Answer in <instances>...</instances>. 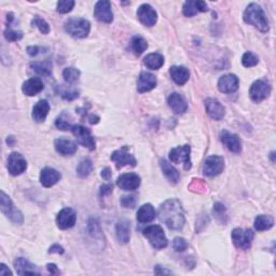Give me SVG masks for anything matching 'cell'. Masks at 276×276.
I'll use <instances>...</instances> for the list:
<instances>
[{
    "label": "cell",
    "instance_id": "1",
    "mask_svg": "<svg viewBox=\"0 0 276 276\" xmlns=\"http://www.w3.org/2000/svg\"><path fill=\"white\" fill-rule=\"evenodd\" d=\"M159 216L162 222L171 230H182L184 226L185 219L182 203L176 199L165 201L160 207Z\"/></svg>",
    "mask_w": 276,
    "mask_h": 276
},
{
    "label": "cell",
    "instance_id": "2",
    "mask_svg": "<svg viewBox=\"0 0 276 276\" xmlns=\"http://www.w3.org/2000/svg\"><path fill=\"white\" fill-rule=\"evenodd\" d=\"M243 18L247 24L255 26L257 30L262 32H267L270 30L268 20L266 18V14H264L262 8L255 2L247 5Z\"/></svg>",
    "mask_w": 276,
    "mask_h": 276
},
{
    "label": "cell",
    "instance_id": "3",
    "mask_svg": "<svg viewBox=\"0 0 276 276\" xmlns=\"http://www.w3.org/2000/svg\"><path fill=\"white\" fill-rule=\"evenodd\" d=\"M64 27L70 36L75 38H84L89 35L91 24L89 21L82 18H70L66 21Z\"/></svg>",
    "mask_w": 276,
    "mask_h": 276
},
{
    "label": "cell",
    "instance_id": "4",
    "mask_svg": "<svg viewBox=\"0 0 276 276\" xmlns=\"http://www.w3.org/2000/svg\"><path fill=\"white\" fill-rule=\"evenodd\" d=\"M143 234L145 238L149 241L151 246L155 249L165 248L168 244L164 231H163V229L160 226H157V224L148 226L143 231Z\"/></svg>",
    "mask_w": 276,
    "mask_h": 276
},
{
    "label": "cell",
    "instance_id": "5",
    "mask_svg": "<svg viewBox=\"0 0 276 276\" xmlns=\"http://www.w3.org/2000/svg\"><path fill=\"white\" fill-rule=\"evenodd\" d=\"M191 147L189 145L179 146L171 150L170 152V159L175 164H183L185 171H189L192 167L191 163Z\"/></svg>",
    "mask_w": 276,
    "mask_h": 276
},
{
    "label": "cell",
    "instance_id": "6",
    "mask_svg": "<svg viewBox=\"0 0 276 276\" xmlns=\"http://www.w3.org/2000/svg\"><path fill=\"white\" fill-rule=\"evenodd\" d=\"M0 202H1V212L7 216V218H9L11 221L16 224L23 223L24 218L23 215H22V213L13 205L12 201H11V199L3 191H1Z\"/></svg>",
    "mask_w": 276,
    "mask_h": 276
},
{
    "label": "cell",
    "instance_id": "7",
    "mask_svg": "<svg viewBox=\"0 0 276 276\" xmlns=\"http://www.w3.org/2000/svg\"><path fill=\"white\" fill-rule=\"evenodd\" d=\"M70 131L72 134H74V136L77 138L78 143L82 145L83 147H86L91 151L96 148V143H95V139L92 136L91 131H90L89 128L84 127L82 125L75 124V125H72Z\"/></svg>",
    "mask_w": 276,
    "mask_h": 276
},
{
    "label": "cell",
    "instance_id": "8",
    "mask_svg": "<svg viewBox=\"0 0 276 276\" xmlns=\"http://www.w3.org/2000/svg\"><path fill=\"white\" fill-rule=\"evenodd\" d=\"M232 240L234 245L240 249L248 250L251 247L253 240V232L251 230H243L236 228L232 231Z\"/></svg>",
    "mask_w": 276,
    "mask_h": 276
},
{
    "label": "cell",
    "instance_id": "9",
    "mask_svg": "<svg viewBox=\"0 0 276 276\" xmlns=\"http://www.w3.org/2000/svg\"><path fill=\"white\" fill-rule=\"evenodd\" d=\"M224 170V160L219 155H211L205 160L203 166V173L208 177H215L220 175Z\"/></svg>",
    "mask_w": 276,
    "mask_h": 276
},
{
    "label": "cell",
    "instance_id": "10",
    "mask_svg": "<svg viewBox=\"0 0 276 276\" xmlns=\"http://www.w3.org/2000/svg\"><path fill=\"white\" fill-rule=\"evenodd\" d=\"M271 93V86L266 80H257L251 84L249 95L255 103H260Z\"/></svg>",
    "mask_w": 276,
    "mask_h": 276
},
{
    "label": "cell",
    "instance_id": "11",
    "mask_svg": "<svg viewBox=\"0 0 276 276\" xmlns=\"http://www.w3.org/2000/svg\"><path fill=\"white\" fill-rule=\"evenodd\" d=\"M111 161L116 163L117 168H122L127 165L136 166L137 164L136 159H135L134 155L129 153L127 146H124V147H122L121 149L112 152Z\"/></svg>",
    "mask_w": 276,
    "mask_h": 276
},
{
    "label": "cell",
    "instance_id": "12",
    "mask_svg": "<svg viewBox=\"0 0 276 276\" xmlns=\"http://www.w3.org/2000/svg\"><path fill=\"white\" fill-rule=\"evenodd\" d=\"M27 168V162L24 156L18 152H12L8 157V171L12 176H19Z\"/></svg>",
    "mask_w": 276,
    "mask_h": 276
},
{
    "label": "cell",
    "instance_id": "13",
    "mask_svg": "<svg viewBox=\"0 0 276 276\" xmlns=\"http://www.w3.org/2000/svg\"><path fill=\"white\" fill-rule=\"evenodd\" d=\"M76 220V212L72 208L66 207L59 213L58 217H56V224L61 230H67L75 226Z\"/></svg>",
    "mask_w": 276,
    "mask_h": 276
},
{
    "label": "cell",
    "instance_id": "14",
    "mask_svg": "<svg viewBox=\"0 0 276 276\" xmlns=\"http://www.w3.org/2000/svg\"><path fill=\"white\" fill-rule=\"evenodd\" d=\"M137 18L145 26L152 27L156 23L157 14L150 4L144 3L137 10Z\"/></svg>",
    "mask_w": 276,
    "mask_h": 276
},
{
    "label": "cell",
    "instance_id": "15",
    "mask_svg": "<svg viewBox=\"0 0 276 276\" xmlns=\"http://www.w3.org/2000/svg\"><path fill=\"white\" fill-rule=\"evenodd\" d=\"M94 15L96 20L103 23H111L114 20V14L111 11V3L107 0H100L96 2L94 9Z\"/></svg>",
    "mask_w": 276,
    "mask_h": 276
},
{
    "label": "cell",
    "instance_id": "16",
    "mask_svg": "<svg viewBox=\"0 0 276 276\" xmlns=\"http://www.w3.org/2000/svg\"><path fill=\"white\" fill-rule=\"evenodd\" d=\"M118 187L125 191L136 190L140 185V177L135 173L123 174L117 179Z\"/></svg>",
    "mask_w": 276,
    "mask_h": 276
},
{
    "label": "cell",
    "instance_id": "17",
    "mask_svg": "<svg viewBox=\"0 0 276 276\" xmlns=\"http://www.w3.org/2000/svg\"><path fill=\"white\" fill-rule=\"evenodd\" d=\"M205 108L208 116L214 120H221L226 115V109L220 101L215 98H207L205 100Z\"/></svg>",
    "mask_w": 276,
    "mask_h": 276
},
{
    "label": "cell",
    "instance_id": "18",
    "mask_svg": "<svg viewBox=\"0 0 276 276\" xmlns=\"http://www.w3.org/2000/svg\"><path fill=\"white\" fill-rule=\"evenodd\" d=\"M218 89L222 93H234L239 89V78L232 74L222 76L218 81Z\"/></svg>",
    "mask_w": 276,
    "mask_h": 276
},
{
    "label": "cell",
    "instance_id": "19",
    "mask_svg": "<svg viewBox=\"0 0 276 276\" xmlns=\"http://www.w3.org/2000/svg\"><path fill=\"white\" fill-rule=\"evenodd\" d=\"M156 87V78L150 72L144 71L139 75L137 80V91L139 93H146L153 90Z\"/></svg>",
    "mask_w": 276,
    "mask_h": 276
},
{
    "label": "cell",
    "instance_id": "20",
    "mask_svg": "<svg viewBox=\"0 0 276 276\" xmlns=\"http://www.w3.org/2000/svg\"><path fill=\"white\" fill-rule=\"evenodd\" d=\"M220 139H221V143L226 146L231 152L239 153V152L242 151L241 140L236 134H231L230 132L224 129V131H222L220 134Z\"/></svg>",
    "mask_w": 276,
    "mask_h": 276
},
{
    "label": "cell",
    "instance_id": "21",
    "mask_svg": "<svg viewBox=\"0 0 276 276\" xmlns=\"http://www.w3.org/2000/svg\"><path fill=\"white\" fill-rule=\"evenodd\" d=\"M168 105H170L172 110L178 115L184 114L188 109L187 100L179 93H172L170 95V97H168Z\"/></svg>",
    "mask_w": 276,
    "mask_h": 276
},
{
    "label": "cell",
    "instance_id": "22",
    "mask_svg": "<svg viewBox=\"0 0 276 276\" xmlns=\"http://www.w3.org/2000/svg\"><path fill=\"white\" fill-rule=\"evenodd\" d=\"M54 147H55V150L58 151L60 154L65 155V156L72 155L74 153H76V151H77L76 143L72 142V140L65 139V138L56 139L54 142Z\"/></svg>",
    "mask_w": 276,
    "mask_h": 276
},
{
    "label": "cell",
    "instance_id": "23",
    "mask_svg": "<svg viewBox=\"0 0 276 276\" xmlns=\"http://www.w3.org/2000/svg\"><path fill=\"white\" fill-rule=\"evenodd\" d=\"M61 174L54 170V168L51 167H46L43 168L40 174V183L46 188H50L54 185L55 184H58L61 179Z\"/></svg>",
    "mask_w": 276,
    "mask_h": 276
},
{
    "label": "cell",
    "instance_id": "24",
    "mask_svg": "<svg viewBox=\"0 0 276 276\" xmlns=\"http://www.w3.org/2000/svg\"><path fill=\"white\" fill-rule=\"evenodd\" d=\"M14 268L15 271L19 275H38L39 272L37 271L36 266H33L25 258H16L14 260Z\"/></svg>",
    "mask_w": 276,
    "mask_h": 276
},
{
    "label": "cell",
    "instance_id": "25",
    "mask_svg": "<svg viewBox=\"0 0 276 276\" xmlns=\"http://www.w3.org/2000/svg\"><path fill=\"white\" fill-rule=\"evenodd\" d=\"M43 88V82L40 78H31L23 83L22 91L27 96H35L36 94L42 91Z\"/></svg>",
    "mask_w": 276,
    "mask_h": 276
},
{
    "label": "cell",
    "instance_id": "26",
    "mask_svg": "<svg viewBox=\"0 0 276 276\" xmlns=\"http://www.w3.org/2000/svg\"><path fill=\"white\" fill-rule=\"evenodd\" d=\"M207 10V4L204 1H199V0H196V1L190 0V1L184 2V14L188 18H191V16L199 12H206Z\"/></svg>",
    "mask_w": 276,
    "mask_h": 276
},
{
    "label": "cell",
    "instance_id": "27",
    "mask_svg": "<svg viewBox=\"0 0 276 276\" xmlns=\"http://www.w3.org/2000/svg\"><path fill=\"white\" fill-rule=\"evenodd\" d=\"M49 111H50V105L48 103V100L46 99L39 100L32 108V119L38 123L43 122L46 120Z\"/></svg>",
    "mask_w": 276,
    "mask_h": 276
},
{
    "label": "cell",
    "instance_id": "28",
    "mask_svg": "<svg viewBox=\"0 0 276 276\" xmlns=\"http://www.w3.org/2000/svg\"><path fill=\"white\" fill-rule=\"evenodd\" d=\"M171 77L178 86H184V84L189 80L190 72L184 66H173L170 69Z\"/></svg>",
    "mask_w": 276,
    "mask_h": 276
},
{
    "label": "cell",
    "instance_id": "29",
    "mask_svg": "<svg viewBox=\"0 0 276 276\" xmlns=\"http://www.w3.org/2000/svg\"><path fill=\"white\" fill-rule=\"evenodd\" d=\"M117 239L121 244H127L131 239V226L127 220H121L116 227Z\"/></svg>",
    "mask_w": 276,
    "mask_h": 276
},
{
    "label": "cell",
    "instance_id": "30",
    "mask_svg": "<svg viewBox=\"0 0 276 276\" xmlns=\"http://www.w3.org/2000/svg\"><path fill=\"white\" fill-rule=\"evenodd\" d=\"M155 218V211L151 204H145L139 207L137 212V220L140 223L151 222Z\"/></svg>",
    "mask_w": 276,
    "mask_h": 276
},
{
    "label": "cell",
    "instance_id": "31",
    "mask_svg": "<svg viewBox=\"0 0 276 276\" xmlns=\"http://www.w3.org/2000/svg\"><path fill=\"white\" fill-rule=\"evenodd\" d=\"M160 165L163 173H164V175L166 176V178L170 180V183L173 184H176L179 182V173L176 170L175 167H173L170 163H168L166 160L164 159H161L160 160Z\"/></svg>",
    "mask_w": 276,
    "mask_h": 276
},
{
    "label": "cell",
    "instance_id": "32",
    "mask_svg": "<svg viewBox=\"0 0 276 276\" xmlns=\"http://www.w3.org/2000/svg\"><path fill=\"white\" fill-rule=\"evenodd\" d=\"M145 65L148 67L149 69H159L164 64V58L160 53H151L146 56L144 60Z\"/></svg>",
    "mask_w": 276,
    "mask_h": 276
},
{
    "label": "cell",
    "instance_id": "33",
    "mask_svg": "<svg viewBox=\"0 0 276 276\" xmlns=\"http://www.w3.org/2000/svg\"><path fill=\"white\" fill-rule=\"evenodd\" d=\"M274 226V219L271 216L260 215L255 220V229L257 231H266L270 230Z\"/></svg>",
    "mask_w": 276,
    "mask_h": 276
},
{
    "label": "cell",
    "instance_id": "34",
    "mask_svg": "<svg viewBox=\"0 0 276 276\" xmlns=\"http://www.w3.org/2000/svg\"><path fill=\"white\" fill-rule=\"evenodd\" d=\"M131 48L133 50V52L135 55H142L146 50L148 49V43L145 40L143 37L140 36H135L132 38L131 41Z\"/></svg>",
    "mask_w": 276,
    "mask_h": 276
},
{
    "label": "cell",
    "instance_id": "35",
    "mask_svg": "<svg viewBox=\"0 0 276 276\" xmlns=\"http://www.w3.org/2000/svg\"><path fill=\"white\" fill-rule=\"evenodd\" d=\"M93 170L92 161L90 159H83L77 167V174L80 178H87L90 176Z\"/></svg>",
    "mask_w": 276,
    "mask_h": 276
},
{
    "label": "cell",
    "instance_id": "36",
    "mask_svg": "<svg viewBox=\"0 0 276 276\" xmlns=\"http://www.w3.org/2000/svg\"><path fill=\"white\" fill-rule=\"evenodd\" d=\"M31 68L39 75L50 76L51 71H52V65L50 61H37V63L31 64Z\"/></svg>",
    "mask_w": 276,
    "mask_h": 276
},
{
    "label": "cell",
    "instance_id": "37",
    "mask_svg": "<svg viewBox=\"0 0 276 276\" xmlns=\"http://www.w3.org/2000/svg\"><path fill=\"white\" fill-rule=\"evenodd\" d=\"M63 77L66 82L74 83L78 80L79 77H80V71H79L77 68H74V67H68V68L64 69Z\"/></svg>",
    "mask_w": 276,
    "mask_h": 276
},
{
    "label": "cell",
    "instance_id": "38",
    "mask_svg": "<svg viewBox=\"0 0 276 276\" xmlns=\"http://www.w3.org/2000/svg\"><path fill=\"white\" fill-rule=\"evenodd\" d=\"M31 25L33 27H35V26L38 27L39 31H40L43 33V35H47V33L50 32V26H49V24L43 19L39 18V16H36V18L32 20Z\"/></svg>",
    "mask_w": 276,
    "mask_h": 276
},
{
    "label": "cell",
    "instance_id": "39",
    "mask_svg": "<svg viewBox=\"0 0 276 276\" xmlns=\"http://www.w3.org/2000/svg\"><path fill=\"white\" fill-rule=\"evenodd\" d=\"M74 5L75 1H72V0H61L58 3V12L61 14L68 13L74 8Z\"/></svg>",
    "mask_w": 276,
    "mask_h": 276
},
{
    "label": "cell",
    "instance_id": "40",
    "mask_svg": "<svg viewBox=\"0 0 276 276\" xmlns=\"http://www.w3.org/2000/svg\"><path fill=\"white\" fill-rule=\"evenodd\" d=\"M242 63L245 67H253L259 63V59L252 52H246L242 59Z\"/></svg>",
    "mask_w": 276,
    "mask_h": 276
},
{
    "label": "cell",
    "instance_id": "41",
    "mask_svg": "<svg viewBox=\"0 0 276 276\" xmlns=\"http://www.w3.org/2000/svg\"><path fill=\"white\" fill-rule=\"evenodd\" d=\"M4 37L8 41H19L23 38V32L22 31H15L12 30H5L4 31Z\"/></svg>",
    "mask_w": 276,
    "mask_h": 276
},
{
    "label": "cell",
    "instance_id": "42",
    "mask_svg": "<svg viewBox=\"0 0 276 276\" xmlns=\"http://www.w3.org/2000/svg\"><path fill=\"white\" fill-rule=\"evenodd\" d=\"M55 125L58 128L61 129V131H68V129H71V127H72L70 122H68V120L65 119V115L59 117L58 119L55 120Z\"/></svg>",
    "mask_w": 276,
    "mask_h": 276
},
{
    "label": "cell",
    "instance_id": "43",
    "mask_svg": "<svg viewBox=\"0 0 276 276\" xmlns=\"http://www.w3.org/2000/svg\"><path fill=\"white\" fill-rule=\"evenodd\" d=\"M188 243H187V241H185L184 239H182V238H176L175 240H174L173 242V247H174V249H175L176 251L178 252H182V251H184L185 249L188 248Z\"/></svg>",
    "mask_w": 276,
    "mask_h": 276
},
{
    "label": "cell",
    "instance_id": "44",
    "mask_svg": "<svg viewBox=\"0 0 276 276\" xmlns=\"http://www.w3.org/2000/svg\"><path fill=\"white\" fill-rule=\"evenodd\" d=\"M121 205L125 208H133L135 205H136V199H135V196H122L121 198Z\"/></svg>",
    "mask_w": 276,
    "mask_h": 276
},
{
    "label": "cell",
    "instance_id": "45",
    "mask_svg": "<svg viewBox=\"0 0 276 276\" xmlns=\"http://www.w3.org/2000/svg\"><path fill=\"white\" fill-rule=\"evenodd\" d=\"M214 212L216 213V215L218 217H223L224 213H226V208L220 203H216L215 204V208H214Z\"/></svg>",
    "mask_w": 276,
    "mask_h": 276
},
{
    "label": "cell",
    "instance_id": "46",
    "mask_svg": "<svg viewBox=\"0 0 276 276\" xmlns=\"http://www.w3.org/2000/svg\"><path fill=\"white\" fill-rule=\"evenodd\" d=\"M112 189H114V187H112V184H105L104 185H101V188H100V195L103 196V195L110 194L112 192Z\"/></svg>",
    "mask_w": 276,
    "mask_h": 276
},
{
    "label": "cell",
    "instance_id": "47",
    "mask_svg": "<svg viewBox=\"0 0 276 276\" xmlns=\"http://www.w3.org/2000/svg\"><path fill=\"white\" fill-rule=\"evenodd\" d=\"M49 252L50 253H59V255H63V253H64V248L61 246L58 245V244H54L53 246L50 247Z\"/></svg>",
    "mask_w": 276,
    "mask_h": 276
},
{
    "label": "cell",
    "instance_id": "48",
    "mask_svg": "<svg viewBox=\"0 0 276 276\" xmlns=\"http://www.w3.org/2000/svg\"><path fill=\"white\" fill-rule=\"evenodd\" d=\"M47 268H48V271H49L51 274H52V275L60 274V273H61V272L59 271L58 267H56L54 263H48V264H47Z\"/></svg>",
    "mask_w": 276,
    "mask_h": 276
},
{
    "label": "cell",
    "instance_id": "49",
    "mask_svg": "<svg viewBox=\"0 0 276 276\" xmlns=\"http://www.w3.org/2000/svg\"><path fill=\"white\" fill-rule=\"evenodd\" d=\"M101 177H103L105 180H107V182H109L111 178V171L109 167H106L103 171H101Z\"/></svg>",
    "mask_w": 276,
    "mask_h": 276
},
{
    "label": "cell",
    "instance_id": "50",
    "mask_svg": "<svg viewBox=\"0 0 276 276\" xmlns=\"http://www.w3.org/2000/svg\"><path fill=\"white\" fill-rule=\"evenodd\" d=\"M0 275H2V276L12 275V272L10 271V270L7 268V266H5V264L1 263V264H0Z\"/></svg>",
    "mask_w": 276,
    "mask_h": 276
},
{
    "label": "cell",
    "instance_id": "51",
    "mask_svg": "<svg viewBox=\"0 0 276 276\" xmlns=\"http://www.w3.org/2000/svg\"><path fill=\"white\" fill-rule=\"evenodd\" d=\"M27 52L28 54H30L31 56H36L39 52V48L38 47H35V46H32V47H28L27 48Z\"/></svg>",
    "mask_w": 276,
    "mask_h": 276
}]
</instances>
